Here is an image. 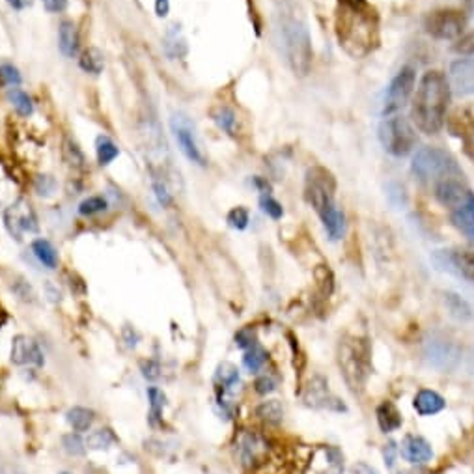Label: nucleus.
Segmentation results:
<instances>
[{"label": "nucleus", "mask_w": 474, "mask_h": 474, "mask_svg": "<svg viewBox=\"0 0 474 474\" xmlns=\"http://www.w3.org/2000/svg\"><path fill=\"white\" fill-rule=\"evenodd\" d=\"M334 34L340 49L355 60L372 55L379 45V15L366 0H338Z\"/></svg>", "instance_id": "nucleus-1"}, {"label": "nucleus", "mask_w": 474, "mask_h": 474, "mask_svg": "<svg viewBox=\"0 0 474 474\" xmlns=\"http://www.w3.org/2000/svg\"><path fill=\"white\" fill-rule=\"evenodd\" d=\"M450 92V82L443 71L429 69L422 75L411 107L412 124L417 125L418 131L426 135H437L443 129Z\"/></svg>", "instance_id": "nucleus-2"}, {"label": "nucleus", "mask_w": 474, "mask_h": 474, "mask_svg": "<svg viewBox=\"0 0 474 474\" xmlns=\"http://www.w3.org/2000/svg\"><path fill=\"white\" fill-rule=\"evenodd\" d=\"M278 36L282 43L284 57L292 71L299 77H306L310 73L314 49H312L310 32L303 23V19L294 12L282 10L278 13Z\"/></svg>", "instance_id": "nucleus-3"}, {"label": "nucleus", "mask_w": 474, "mask_h": 474, "mask_svg": "<svg viewBox=\"0 0 474 474\" xmlns=\"http://www.w3.org/2000/svg\"><path fill=\"white\" fill-rule=\"evenodd\" d=\"M411 170L420 183L429 185L431 189L445 181L463 180V170L457 164L456 157L437 146H426L417 150L412 157Z\"/></svg>", "instance_id": "nucleus-4"}, {"label": "nucleus", "mask_w": 474, "mask_h": 474, "mask_svg": "<svg viewBox=\"0 0 474 474\" xmlns=\"http://www.w3.org/2000/svg\"><path fill=\"white\" fill-rule=\"evenodd\" d=\"M338 366L351 392H362L370 375V351L364 340L344 338L338 344Z\"/></svg>", "instance_id": "nucleus-5"}, {"label": "nucleus", "mask_w": 474, "mask_h": 474, "mask_svg": "<svg viewBox=\"0 0 474 474\" xmlns=\"http://www.w3.org/2000/svg\"><path fill=\"white\" fill-rule=\"evenodd\" d=\"M379 142L390 155L405 157L417 146V131L403 116H387L379 125Z\"/></svg>", "instance_id": "nucleus-6"}, {"label": "nucleus", "mask_w": 474, "mask_h": 474, "mask_svg": "<svg viewBox=\"0 0 474 474\" xmlns=\"http://www.w3.org/2000/svg\"><path fill=\"white\" fill-rule=\"evenodd\" d=\"M334 192H336V180L334 175L323 166H312L306 172L305 198L317 215L327 211L334 206Z\"/></svg>", "instance_id": "nucleus-7"}, {"label": "nucleus", "mask_w": 474, "mask_h": 474, "mask_svg": "<svg viewBox=\"0 0 474 474\" xmlns=\"http://www.w3.org/2000/svg\"><path fill=\"white\" fill-rule=\"evenodd\" d=\"M467 15L456 8H440L429 12L424 19V30L433 40L456 41L465 32Z\"/></svg>", "instance_id": "nucleus-8"}, {"label": "nucleus", "mask_w": 474, "mask_h": 474, "mask_svg": "<svg viewBox=\"0 0 474 474\" xmlns=\"http://www.w3.org/2000/svg\"><path fill=\"white\" fill-rule=\"evenodd\" d=\"M170 129H172V135H174L181 153L191 163L198 164V166H206V155H203L202 148H200L196 129H194V124L191 122V118L183 113H174L172 118H170Z\"/></svg>", "instance_id": "nucleus-9"}, {"label": "nucleus", "mask_w": 474, "mask_h": 474, "mask_svg": "<svg viewBox=\"0 0 474 474\" xmlns=\"http://www.w3.org/2000/svg\"><path fill=\"white\" fill-rule=\"evenodd\" d=\"M415 82H417V71L411 66L401 68L398 73L394 75V79L390 80L389 88H387V96H385L383 103V114L392 116L398 113L400 108H403L409 97H411L412 90H415Z\"/></svg>", "instance_id": "nucleus-10"}, {"label": "nucleus", "mask_w": 474, "mask_h": 474, "mask_svg": "<svg viewBox=\"0 0 474 474\" xmlns=\"http://www.w3.org/2000/svg\"><path fill=\"white\" fill-rule=\"evenodd\" d=\"M433 260L443 271L454 273L457 277L474 284V250H437L433 254Z\"/></svg>", "instance_id": "nucleus-11"}, {"label": "nucleus", "mask_w": 474, "mask_h": 474, "mask_svg": "<svg viewBox=\"0 0 474 474\" xmlns=\"http://www.w3.org/2000/svg\"><path fill=\"white\" fill-rule=\"evenodd\" d=\"M236 454L237 461L241 463L243 467L247 468L258 467L260 463H264L267 459L269 443H267L260 433L245 431V433L239 435V439H237Z\"/></svg>", "instance_id": "nucleus-12"}, {"label": "nucleus", "mask_w": 474, "mask_h": 474, "mask_svg": "<svg viewBox=\"0 0 474 474\" xmlns=\"http://www.w3.org/2000/svg\"><path fill=\"white\" fill-rule=\"evenodd\" d=\"M459 357H461L459 347L443 336H433L424 344V359L428 361L429 366L437 370H452L459 361Z\"/></svg>", "instance_id": "nucleus-13"}, {"label": "nucleus", "mask_w": 474, "mask_h": 474, "mask_svg": "<svg viewBox=\"0 0 474 474\" xmlns=\"http://www.w3.org/2000/svg\"><path fill=\"white\" fill-rule=\"evenodd\" d=\"M4 222H6L8 231L17 241L23 239V234H27V231L29 234L38 231V219H36L34 211L27 200H17L13 206H10L4 211Z\"/></svg>", "instance_id": "nucleus-14"}, {"label": "nucleus", "mask_w": 474, "mask_h": 474, "mask_svg": "<svg viewBox=\"0 0 474 474\" xmlns=\"http://www.w3.org/2000/svg\"><path fill=\"white\" fill-rule=\"evenodd\" d=\"M308 468L312 474H344L345 459L340 448L331 445L316 446L312 450Z\"/></svg>", "instance_id": "nucleus-15"}, {"label": "nucleus", "mask_w": 474, "mask_h": 474, "mask_svg": "<svg viewBox=\"0 0 474 474\" xmlns=\"http://www.w3.org/2000/svg\"><path fill=\"white\" fill-rule=\"evenodd\" d=\"M305 401L310 407L317 409H329V411H344V403H340L336 396L329 392L327 381L319 375L312 379L305 392Z\"/></svg>", "instance_id": "nucleus-16"}, {"label": "nucleus", "mask_w": 474, "mask_h": 474, "mask_svg": "<svg viewBox=\"0 0 474 474\" xmlns=\"http://www.w3.org/2000/svg\"><path fill=\"white\" fill-rule=\"evenodd\" d=\"M12 362L17 366H43V353L34 340L19 334L13 338Z\"/></svg>", "instance_id": "nucleus-17"}, {"label": "nucleus", "mask_w": 474, "mask_h": 474, "mask_svg": "<svg viewBox=\"0 0 474 474\" xmlns=\"http://www.w3.org/2000/svg\"><path fill=\"white\" fill-rule=\"evenodd\" d=\"M400 454L412 465H426L433 457V448L422 435H405L401 440Z\"/></svg>", "instance_id": "nucleus-18"}, {"label": "nucleus", "mask_w": 474, "mask_h": 474, "mask_svg": "<svg viewBox=\"0 0 474 474\" xmlns=\"http://www.w3.org/2000/svg\"><path fill=\"white\" fill-rule=\"evenodd\" d=\"M452 88L459 96L474 94V58H459L450 68Z\"/></svg>", "instance_id": "nucleus-19"}, {"label": "nucleus", "mask_w": 474, "mask_h": 474, "mask_svg": "<svg viewBox=\"0 0 474 474\" xmlns=\"http://www.w3.org/2000/svg\"><path fill=\"white\" fill-rule=\"evenodd\" d=\"M452 224L468 239H474V192H468L456 208L450 209Z\"/></svg>", "instance_id": "nucleus-20"}, {"label": "nucleus", "mask_w": 474, "mask_h": 474, "mask_svg": "<svg viewBox=\"0 0 474 474\" xmlns=\"http://www.w3.org/2000/svg\"><path fill=\"white\" fill-rule=\"evenodd\" d=\"M412 407L420 417H433L445 409L446 401L439 392L431 389H422L418 390L417 396L412 398Z\"/></svg>", "instance_id": "nucleus-21"}, {"label": "nucleus", "mask_w": 474, "mask_h": 474, "mask_svg": "<svg viewBox=\"0 0 474 474\" xmlns=\"http://www.w3.org/2000/svg\"><path fill=\"white\" fill-rule=\"evenodd\" d=\"M375 418H378V426L383 433H392L396 429H400L403 424L401 412L392 401H381L375 407Z\"/></svg>", "instance_id": "nucleus-22"}, {"label": "nucleus", "mask_w": 474, "mask_h": 474, "mask_svg": "<svg viewBox=\"0 0 474 474\" xmlns=\"http://www.w3.org/2000/svg\"><path fill=\"white\" fill-rule=\"evenodd\" d=\"M58 47L66 58L77 57L79 52V30L73 21H62L58 29Z\"/></svg>", "instance_id": "nucleus-23"}, {"label": "nucleus", "mask_w": 474, "mask_h": 474, "mask_svg": "<svg viewBox=\"0 0 474 474\" xmlns=\"http://www.w3.org/2000/svg\"><path fill=\"white\" fill-rule=\"evenodd\" d=\"M319 219H322L323 228H325V231H327L329 237H331L333 241H338V239L344 237L345 217H344V211H342L336 203L331 206L327 211H323V213L319 215Z\"/></svg>", "instance_id": "nucleus-24"}, {"label": "nucleus", "mask_w": 474, "mask_h": 474, "mask_svg": "<svg viewBox=\"0 0 474 474\" xmlns=\"http://www.w3.org/2000/svg\"><path fill=\"white\" fill-rule=\"evenodd\" d=\"M211 120H213L220 131H224L226 135L237 136L239 133V118H237L236 110L228 105H217L211 108Z\"/></svg>", "instance_id": "nucleus-25"}, {"label": "nucleus", "mask_w": 474, "mask_h": 474, "mask_svg": "<svg viewBox=\"0 0 474 474\" xmlns=\"http://www.w3.org/2000/svg\"><path fill=\"white\" fill-rule=\"evenodd\" d=\"M215 383L219 385V389H222V394L236 392L237 387L241 385V381H239V370L231 362H222L217 368V372H215Z\"/></svg>", "instance_id": "nucleus-26"}, {"label": "nucleus", "mask_w": 474, "mask_h": 474, "mask_svg": "<svg viewBox=\"0 0 474 474\" xmlns=\"http://www.w3.org/2000/svg\"><path fill=\"white\" fill-rule=\"evenodd\" d=\"M445 305L448 314L457 322H471L474 317L473 306L468 305V301L463 299L461 295L448 292V294H445Z\"/></svg>", "instance_id": "nucleus-27"}, {"label": "nucleus", "mask_w": 474, "mask_h": 474, "mask_svg": "<svg viewBox=\"0 0 474 474\" xmlns=\"http://www.w3.org/2000/svg\"><path fill=\"white\" fill-rule=\"evenodd\" d=\"M32 252H34V256L38 258L41 266L47 267V269H57L58 252L51 245V241H47V239H36L34 243H32Z\"/></svg>", "instance_id": "nucleus-28"}, {"label": "nucleus", "mask_w": 474, "mask_h": 474, "mask_svg": "<svg viewBox=\"0 0 474 474\" xmlns=\"http://www.w3.org/2000/svg\"><path fill=\"white\" fill-rule=\"evenodd\" d=\"M96 155L97 163L101 164V166H108L120 155L118 144L110 136L99 135L96 138Z\"/></svg>", "instance_id": "nucleus-29"}, {"label": "nucleus", "mask_w": 474, "mask_h": 474, "mask_svg": "<svg viewBox=\"0 0 474 474\" xmlns=\"http://www.w3.org/2000/svg\"><path fill=\"white\" fill-rule=\"evenodd\" d=\"M79 66L85 73L90 75H99L105 68V58H103V52L97 49V47H88L79 58Z\"/></svg>", "instance_id": "nucleus-30"}, {"label": "nucleus", "mask_w": 474, "mask_h": 474, "mask_svg": "<svg viewBox=\"0 0 474 474\" xmlns=\"http://www.w3.org/2000/svg\"><path fill=\"white\" fill-rule=\"evenodd\" d=\"M454 131V135H457L461 138L463 152L467 155L471 161L474 163V116H468V118H461V125Z\"/></svg>", "instance_id": "nucleus-31"}, {"label": "nucleus", "mask_w": 474, "mask_h": 474, "mask_svg": "<svg viewBox=\"0 0 474 474\" xmlns=\"http://www.w3.org/2000/svg\"><path fill=\"white\" fill-rule=\"evenodd\" d=\"M256 417L267 424L282 422V418H284L282 403H280L278 400L261 401L260 405L256 407Z\"/></svg>", "instance_id": "nucleus-32"}, {"label": "nucleus", "mask_w": 474, "mask_h": 474, "mask_svg": "<svg viewBox=\"0 0 474 474\" xmlns=\"http://www.w3.org/2000/svg\"><path fill=\"white\" fill-rule=\"evenodd\" d=\"M66 420L75 431H86L94 424V412L86 407H73L66 412Z\"/></svg>", "instance_id": "nucleus-33"}, {"label": "nucleus", "mask_w": 474, "mask_h": 474, "mask_svg": "<svg viewBox=\"0 0 474 474\" xmlns=\"http://www.w3.org/2000/svg\"><path fill=\"white\" fill-rule=\"evenodd\" d=\"M164 51L168 55L170 58H181L185 57L187 52V45L185 40H183V36L180 34V30L178 27H170V30L164 36Z\"/></svg>", "instance_id": "nucleus-34"}, {"label": "nucleus", "mask_w": 474, "mask_h": 474, "mask_svg": "<svg viewBox=\"0 0 474 474\" xmlns=\"http://www.w3.org/2000/svg\"><path fill=\"white\" fill-rule=\"evenodd\" d=\"M8 99H10V103L13 105V108H15L21 116H24V118L34 113L32 97H30L24 90H21L19 86L17 88H10V92H8Z\"/></svg>", "instance_id": "nucleus-35"}, {"label": "nucleus", "mask_w": 474, "mask_h": 474, "mask_svg": "<svg viewBox=\"0 0 474 474\" xmlns=\"http://www.w3.org/2000/svg\"><path fill=\"white\" fill-rule=\"evenodd\" d=\"M86 446L92 450H107L116 443V437L110 429H97L88 435V439L85 440Z\"/></svg>", "instance_id": "nucleus-36"}, {"label": "nucleus", "mask_w": 474, "mask_h": 474, "mask_svg": "<svg viewBox=\"0 0 474 474\" xmlns=\"http://www.w3.org/2000/svg\"><path fill=\"white\" fill-rule=\"evenodd\" d=\"M266 361H267L266 351H264V347H260L258 344H254L252 347H249V350L245 351L243 364L249 372H252V373L260 372L261 366L266 364Z\"/></svg>", "instance_id": "nucleus-37"}, {"label": "nucleus", "mask_w": 474, "mask_h": 474, "mask_svg": "<svg viewBox=\"0 0 474 474\" xmlns=\"http://www.w3.org/2000/svg\"><path fill=\"white\" fill-rule=\"evenodd\" d=\"M148 400H150V417H152V422L159 420L161 415H163L164 403H166V396H164L163 390H159L157 387H150L148 389Z\"/></svg>", "instance_id": "nucleus-38"}, {"label": "nucleus", "mask_w": 474, "mask_h": 474, "mask_svg": "<svg viewBox=\"0 0 474 474\" xmlns=\"http://www.w3.org/2000/svg\"><path fill=\"white\" fill-rule=\"evenodd\" d=\"M21 73H19V69L10 62L0 64V85L6 86V88H17L21 85Z\"/></svg>", "instance_id": "nucleus-39"}, {"label": "nucleus", "mask_w": 474, "mask_h": 474, "mask_svg": "<svg viewBox=\"0 0 474 474\" xmlns=\"http://www.w3.org/2000/svg\"><path fill=\"white\" fill-rule=\"evenodd\" d=\"M152 189L155 198H157V202L161 203L163 208H166V206L172 203V194H170L168 191V181L164 180V178L152 174Z\"/></svg>", "instance_id": "nucleus-40"}, {"label": "nucleus", "mask_w": 474, "mask_h": 474, "mask_svg": "<svg viewBox=\"0 0 474 474\" xmlns=\"http://www.w3.org/2000/svg\"><path fill=\"white\" fill-rule=\"evenodd\" d=\"M108 208L107 200L103 196H88L86 200L79 203V213L82 217H92V215H97L105 211Z\"/></svg>", "instance_id": "nucleus-41"}, {"label": "nucleus", "mask_w": 474, "mask_h": 474, "mask_svg": "<svg viewBox=\"0 0 474 474\" xmlns=\"http://www.w3.org/2000/svg\"><path fill=\"white\" fill-rule=\"evenodd\" d=\"M226 222H228V226H231L234 230H245L250 222L249 209L243 208V206H237V208H234L230 213H228Z\"/></svg>", "instance_id": "nucleus-42"}, {"label": "nucleus", "mask_w": 474, "mask_h": 474, "mask_svg": "<svg viewBox=\"0 0 474 474\" xmlns=\"http://www.w3.org/2000/svg\"><path fill=\"white\" fill-rule=\"evenodd\" d=\"M260 208H261V211H264L267 217H271L273 220L282 219V215H284L282 203L278 202L277 198H273L271 194H261V196H260Z\"/></svg>", "instance_id": "nucleus-43"}, {"label": "nucleus", "mask_w": 474, "mask_h": 474, "mask_svg": "<svg viewBox=\"0 0 474 474\" xmlns=\"http://www.w3.org/2000/svg\"><path fill=\"white\" fill-rule=\"evenodd\" d=\"M64 157L69 164H73L75 168H82L85 166V155L80 152V148L77 146V142L66 141L64 142Z\"/></svg>", "instance_id": "nucleus-44"}, {"label": "nucleus", "mask_w": 474, "mask_h": 474, "mask_svg": "<svg viewBox=\"0 0 474 474\" xmlns=\"http://www.w3.org/2000/svg\"><path fill=\"white\" fill-rule=\"evenodd\" d=\"M454 51L461 57H474V32L459 36L454 45Z\"/></svg>", "instance_id": "nucleus-45"}, {"label": "nucleus", "mask_w": 474, "mask_h": 474, "mask_svg": "<svg viewBox=\"0 0 474 474\" xmlns=\"http://www.w3.org/2000/svg\"><path fill=\"white\" fill-rule=\"evenodd\" d=\"M62 445L64 448H66V452L68 454H71V456H82L86 450V443H82V439H80L79 435H66L62 439Z\"/></svg>", "instance_id": "nucleus-46"}, {"label": "nucleus", "mask_w": 474, "mask_h": 474, "mask_svg": "<svg viewBox=\"0 0 474 474\" xmlns=\"http://www.w3.org/2000/svg\"><path fill=\"white\" fill-rule=\"evenodd\" d=\"M314 275H316L317 284H319V288H322V294L323 295L331 294V292H333V275H331V271H329L327 267L319 266Z\"/></svg>", "instance_id": "nucleus-47"}, {"label": "nucleus", "mask_w": 474, "mask_h": 474, "mask_svg": "<svg viewBox=\"0 0 474 474\" xmlns=\"http://www.w3.org/2000/svg\"><path fill=\"white\" fill-rule=\"evenodd\" d=\"M55 189H57V183L51 175H38L36 178V192L40 196H51Z\"/></svg>", "instance_id": "nucleus-48"}, {"label": "nucleus", "mask_w": 474, "mask_h": 474, "mask_svg": "<svg viewBox=\"0 0 474 474\" xmlns=\"http://www.w3.org/2000/svg\"><path fill=\"white\" fill-rule=\"evenodd\" d=\"M236 344L237 347H241V350H249V347H252V345L256 344L254 331L249 327L241 329V331L236 334Z\"/></svg>", "instance_id": "nucleus-49"}, {"label": "nucleus", "mask_w": 474, "mask_h": 474, "mask_svg": "<svg viewBox=\"0 0 474 474\" xmlns=\"http://www.w3.org/2000/svg\"><path fill=\"white\" fill-rule=\"evenodd\" d=\"M254 387L258 394H269V392H273V390L277 389V381H275L273 375L264 373V375H260V378L256 379Z\"/></svg>", "instance_id": "nucleus-50"}, {"label": "nucleus", "mask_w": 474, "mask_h": 474, "mask_svg": "<svg viewBox=\"0 0 474 474\" xmlns=\"http://www.w3.org/2000/svg\"><path fill=\"white\" fill-rule=\"evenodd\" d=\"M142 375L148 379V381H155L161 375V366H159L155 361H144L142 362Z\"/></svg>", "instance_id": "nucleus-51"}, {"label": "nucleus", "mask_w": 474, "mask_h": 474, "mask_svg": "<svg viewBox=\"0 0 474 474\" xmlns=\"http://www.w3.org/2000/svg\"><path fill=\"white\" fill-rule=\"evenodd\" d=\"M49 13H62L68 10V0H41Z\"/></svg>", "instance_id": "nucleus-52"}, {"label": "nucleus", "mask_w": 474, "mask_h": 474, "mask_svg": "<svg viewBox=\"0 0 474 474\" xmlns=\"http://www.w3.org/2000/svg\"><path fill=\"white\" fill-rule=\"evenodd\" d=\"M396 454H398V448H396L394 443H389V445H385L383 457H385V463H387L389 467H394Z\"/></svg>", "instance_id": "nucleus-53"}, {"label": "nucleus", "mask_w": 474, "mask_h": 474, "mask_svg": "<svg viewBox=\"0 0 474 474\" xmlns=\"http://www.w3.org/2000/svg\"><path fill=\"white\" fill-rule=\"evenodd\" d=\"M170 12V0H155V15L166 17Z\"/></svg>", "instance_id": "nucleus-54"}, {"label": "nucleus", "mask_w": 474, "mask_h": 474, "mask_svg": "<svg viewBox=\"0 0 474 474\" xmlns=\"http://www.w3.org/2000/svg\"><path fill=\"white\" fill-rule=\"evenodd\" d=\"M254 185L258 187V191H260L261 194H271V185H269V181H267L266 178H261V175H256Z\"/></svg>", "instance_id": "nucleus-55"}, {"label": "nucleus", "mask_w": 474, "mask_h": 474, "mask_svg": "<svg viewBox=\"0 0 474 474\" xmlns=\"http://www.w3.org/2000/svg\"><path fill=\"white\" fill-rule=\"evenodd\" d=\"M6 2L10 4V8L17 10V12H23L32 4V0H6Z\"/></svg>", "instance_id": "nucleus-56"}, {"label": "nucleus", "mask_w": 474, "mask_h": 474, "mask_svg": "<svg viewBox=\"0 0 474 474\" xmlns=\"http://www.w3.org/2000/svg\"><path fill=\"white\" fill-rule=\"evenodd\" d=\"M353 474H379V473L375 468L370 467V465H366V463H359V465L353 467Z\"/></svg>", "instance_id": "nucleus-57"}, {"label": "nucleus", "mask_w": 474, "mask_h": 474, "mask_svg": "<svg viewBox=\"0 0 474 474\" xmlns=\"http://www.w3.org/2000/svg\"><path fill=\"white\" fill-rule=\"evenodd\" d=\"M409 474H431V473H429L428 468H424L422 465H417V468H412Z\"/></svg>", "instance_id": "nucleus-58"}]
</instances>
